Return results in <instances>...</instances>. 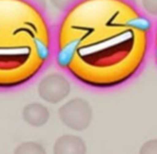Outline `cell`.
I'll use <instances>...</instances> for the list:
<instances>
[{
    "instance_id": "12",
    "label": "cell",
    "mask_w": 157,
    "mask_h": 154,
    "mask_svg": "<svg viewBox=\"0 0 157 154\" xmlns=\"http://www.w3.org/2000/svg\"><path fill=\"white\" fill-rule=\"evenodd\" d=\"M29 1L35 3L36 6H38L40 9H42V10H44V8H45V0H29Z\"/></svg>"
},
{
    "instance_id": "9",
    "label": "cell",
    "mask_w": 157,
    "mask_h": 154,
    "mask_svg": "<svg viewBox=\"0 0 157 154\" xmlns=\"http://www.w3.org/2000/svg\"><path fill=\"white\" fill-rule=\"evenodd\" d=\"M139 154H157V139L146 141L141 146Z\"/></svg>"
},
{
    "instance_id": "2",
    "label": "cell",
    "mask_w": 157,
    "mask_h": 154,
    "mask_svg": "<svg viewBox=\"0 0 157 154\" xmlns=\"http://www.w3.org/2000/svg\"><path fill=\"white\" fill-rule=\"evenodd\" d=\"M53 51L52 31L42 9L29 0H0V89L34 79Z\"/></svg>"
},
{
    "instance_id": "10",
    "label": "cell",
    "mask_w": 157,
    "mask_h": 154,
    "mask_svg": "<svg viewBox=\"0 0 157 154\" xmlns=\"http://www.w3.org/2000/svg\"><path fill=\"white\" fill-rule=\"evenodd\" d=\"M141 4L148 15L157 16V0H141Z\"/></svg>"
},
{
    "instance_id": "6",
    "label": "cell",
    "mask_w": 157,
    "mask_h": 154,
    "mask_svg": "<svg viewBox=\"0 0 157 154\" xmlns=\"http://www.w3.org/2000/svg\"><path fill=\"white\" fill-rule=\"evenodd\" d=\"M22 118L32 127H42L49 121L50 111L40 102H32L26 105L22 110Z\"/></svg>"
},
{
    "instance_id": "4",
    "label": "cell",
    "mask_w": 157,
    "mask_h": 154,
    "mask_svg": "<svg viewBox=\"0 0 157 154\" xmlns=\"http://www.w3.org/2000/svg\"><path fill=\"white\" fill-rule=\"evenodd\" d=\"M37 92L42 100L56 105L69 96L71 92V85L63 75L52 73L40 80L37 87Z\"/></svg>"
},
{
    "instance_id": "5",
    "label": "cell",
    "mask_w": 157,
    "mask_h": 154,
    "mask_svg": "<svg viewBox=\"0 0 157 154\" xmlns=\"http://www.w3.org/2000/svg\"><path fill=\"white\" fill-rule=\"evenodd\" d=\"M86 146L81 137L71 134L60 136L54 145V154H86Z\"/></svg>"
},
{
    "instance_id": "1",
    "label": "cell",
    "mask_w": 157,
    "mask_h": 154,
    "mask_svg": "<svg viewBox=\"0 0 157 154\" xmlns=\"http://www.w3.org/2000/svg\"><path fill=\"white\" fill-rule=\"evenodd\" d=\"M153 25L131 0H80L57 29V64L84 86L110 89L141 69Z\"/></svg>"
},
{
    "instance_id": "7",
    "label": "cell",
    "mask_w": 157,
    "mask_h": 154,
    "mask_svg": "<svg viewBox=\"0 0 157 154\" xmlns=\"http://www.w3.org/2000/svg\"><path fill=\"white\" fill-rule=\"evenodd\" d=\"M14 154H47V151L36 141H25L17 146Z\"/></svg>"
},
{
    "instance_id": "11",
    "label": "cell",
    "mask_w": 157,
    "mask_h": 154,
    "mask_svg": "<svg viewBox=\"0 0 157 154\" xmlns=\"http://www.w3.org/2000/svg\"><path fill=\"white\" fill-rule=\"evenodd\" d=\"M153 41H154V54H155V58L157 60V25L153 32Z\"/></svg>"
},
{
    "instance_id": "3",
    "label": "cell",
    "mask_w": 157,
    "mask_h": 154,
    "mask_svg": "<svg viewBox=\"0 0 157 154\" xmlns=\"http://www.w3.org/2000/svg\"><path fill=\"white\" fill-rule=\"evenodd\" d=\"M59 118L64 126L75 131L88 129L93 118L91 105L82 98H73L61 106L58 110Z\"/></svg>"
},
{
    "instance_id": "8",
    "label": "cell",
    "mask_w": 157,
    "mask_h": 154,
    "mask_svg": "<svg viewBox=\"0 0 157 154\" xmlns=\"http://www.w3.org/2000/svg\"><path fill=\"white\" fill-rule=\"evenodd\" d=\"M79 1L80 0H50V2L54 8L62 12H67Z\"/></svg>"
}]
</instances>
